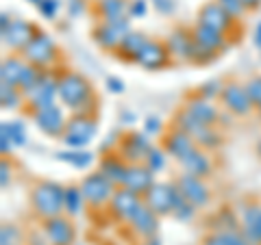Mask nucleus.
Here are the masks:
<instances>
[{
  "label": "nucleus",
  "mask_w": 261,
  "mask_h": 245,
  "mask_svg": "<svg viewBox=\"0 0 261 245\" xmlns=\"http://www.w3.org/2000/svg\"><path fill=\"white\" fill-rule=\"evenodd\" d=\"M42 228L50 245H74L76 243V226L72 224V217L68 215H57L50 219H44Z\"/></svg>",
  "instance_id": "nucleus-17"
},
{
  "label": "nucleus",
  "mask_w": 261,
  "mask_h": 245,
  "mask_svg": "<svg viewBox=\"0 0 261 245\" xmlns=\"http://www.w3.org/2000/svg\"><path fill=\"white\" fill-rule=\"evenodd\" d=\"M257 154L261 157V139H259V143H257Z\"/></svg>",
  "instance_id": "nucleus-59"
},
{
  "label": "nucleus",
  "mask_w": 261,
  "mask_h": 245,
  "mask_svg": "<svg viewBox=\"0 0 261 245\" xmlns=\"http://www.w3.org/2000/svg\"><path fill=\"white\" fill-rule=\"evenodd\" d=\"M154 182H157L154 180V171L146 163H130L122 187H126V189L140 193V195H146Z\"/></svg>",
  "instance_id": "nucleus-22"
},
{
  "label": "nucleus",
  "mask_w": 261,
  "mask_h": 245,
  "mask_svg": "<svg viewBox=\"0 0 261 245\" xmlns=\"http://www.w3.org/2000/svg\"><path fill=\"white\" fill-rule=\"evenodd\" d=\"M198 24H205V26L214 28V30L222 33V35L228 37V33L233 30V26L238 24V20H235L228 11H224L216 0H209V3H205L198 9Z\"/></svg>",
  "instance_id": "nucleus-15"
},
{
  "label": "nucleus",
  "mask_w": 261,
  "mask_h": 245,
  "mask_svg": "<svg viewBox=\"0 0 261 245\" xmlns=\"http://www.w3.org/2000/svg\"><path fill=\"white\" fill-rule=\"evenodd\" d=\"M222 236H224V241H226V245H252L246 236H244V232H242V228L240 230H231V232H222Z\"/></svg>",
  "instance_id": "nucleus-48"
},
{
  "label": "nucleus",
  "mask_w": 261,
  "mask_h": 245,
  "mask_svg": "<svg viewBox=\"0 0 261 245\" xmlns=\"http://www.w3.org/2000/svg\"><path fill=\"white\" fill-rule=\"evenodd\" d=\"M142 206H144V195L130 191V189H126V187H118L111 202H109L111 215L116 219H120V222H124V224H128Z\"/></svg>",
  "instance_id": "nucleus-11"
},
{
  "label": "nucleus",
  "mask_w": 261,
  "mask_h": 245,
  "mask_svg": "<svg viewBox=\"0 0 261 245\" xmlns=\"http://www.w3.org/2000/svg\"><path fill=\"white\" fill-rule=\"evenodd\" d=\"M218 56H220L218 52H211V50H207V48H202V46H198L194 42V54H192L194 65H209V63H214Z\"/></svg>",
  "instance_id": "nucleus-41"
},
{
  "label": "nucleus",
  "mask_w": 261,
  "mask_h": 245,
  "mask_svg": "<svg viewBox=\"0 0 261 245\" xmlns=\"http://www.w3.org/2000/svg\"><path fill=\"white\" fill-rule=\"evenodd\" d=\"M42 68H37V65H27V70H24V74H22V80H20V91L24 96H29L31 94V89L37 85V80L42 78Z\"/></svg>",
  "instance_id": "nucleus-38"
},
{
  "label": "nucleus",
  "mask_w": 261,
  "mask_h": 245,
  "mask_svg": "<svg viewBox=\"0 0 261 245\" xmlns=\"http://www.w3.org/2000/svg\"><path fill=\"white\" fill-rule=\"evenodd\" d=\"M200 245H226L222 232H207L200 239Z\"/></svg>",
  "instance_id": "nucleus-51"
},
{
  "label": "nucleus",
  "mask_w": 261,
  "mask_h": 245,
  "mask_svg": "<svg viewBox=\"0 0 261 245\" xmlns=\"http://www.w3.org/2000/svg\"><path fill=\"white\" fill-rule=\"evenodd\" d=\"M166 46H168L170 56H172L174 63H192V54H194L192 28H185V26L172 28L166 37Z\"/></svg>",
  "instance_id": "nucleus-16"
},
{
  "label": "nucleus",
  "mask_w": 261,
  "mask_h": 245,
  "mask_svg": "<svg viewBox=\"0 0 261 245\" xmlns=\"http://www.w3.org/2000/svg\"><path fill=\"white\" fill-rule=\"evenodd\" d=\"M161 128H163V124H161V119H159V117L150 115V117H146V119H144V133L148 135V137L159 135V133H161Z\"/></svg>",
  "instance_id": "nucleus-50"
},
{
  "label": "nucleus",
  "mask_w": 261,
  "mask_h": 245,
  "mask_svg": "<svg viewBox=\"0 0 261 245\" xmlns=\"http://www.w3.org/2000/svg\"><path fill=\"white\" fill-rule=\"evenodd\" d=\"M0 245H27L22 228L18 224L5 222L0 226Z\"/></svg>",
  "instance_id": "nucleus-37"
},
{
  "label": "nucleus",
  "mask_w": 261,
  "mask_h": 245,
  "mask_svg": "<svg viewBox=\"0 0 261 245\" xmlns=\"http://www.w3.org/2000/svg\"><path fill=\"white\" fill-rule=\"evenodd\" d=\"M150 148H152V143H150L148 135L130 130V133H124V135L120 137L116 152L130 165V163H144L146 161V154H148Z\"/></svg>",
  "instance_id": "nucleus-12"
},
{
  "label": "nucleus",
  "mask_w": 261,
  "mask_h": 245,
  "mask_svg": "<svg viewBox=\"0 0 261 245\" xmlns=\"http://www.w3.org/2000/svg\"><path fill=\"white\" fill-rule=\"evenodd\" d=\"M59 74L61 72H55V68L42 72V78L37 80V85L27 96V107L31 113L57 104V98H59Z\"/></svg>",
  "instance_id": "nucleus-6"
},
{
  "label": "nucleus",
  "mask_w": 261,
  "mask_h": 245,
  "mask_svg": "<svg viewBox=\"0 0 261 245\" xmlns=\"http://www.w3.org/2000/svg\"><path fill=\"white\" fill-rule=\"evenodd\" d=\"M31 115H33L35 126L42 130L44 135H48V137H61L65 133L68 117H65V113H63V109L59 107V104L48 107V109H42V111H35V113H31Z\"/></svg>",
  "instance_id": "nucleus-18"
},
{
  "label": "nucleus",
  "mask_w": 261,
  "mask_h": 245,
  "mask_svg": "<svg viewBox=\"0 0 261 245\" xmlns=\"http://www.w3.org/2000/svg\"><path fill=\"white\" fill-rule=\"evenodd\" d=\"M83 11H85V0H70V3H68L70 18H79Z\"/></svg>",
  "instance_id": "nucleus-52"
},
{
  "label": "nucleus",
  "mask_w": 261,
  "mask_h": 245,
  "mask_svg": "<svg viewBox=\"0 0 261 245\" xmlns=\"http://www.w3.org/2000/svg\"><path fill=\"white\" fill-rule=\"evenodd\" d=\"M59 100L72 113L96 115L98 111V98L94 94L92 83L83 74L72 70H65L59 74Z\"/></svg>",
  "instance_id": "nucleus-1"
},
{
  "label": "nucleus",
  "mask_w": 261,
  "mask_h": 245,
  "mask_svg": "<svg viewBox=\"0 0 261 245\" xmlns=\"http://www.w3.org/2000/svg\"><path fill=\"white\" fill-rule=\"evenodd\" d=\"M174 182L178 187V191H181L196 208L209 206V202H211V189L207 187L205 178H198V176H192V174H185V171H183V174H178L174 178Z\"/></svg>",
  "instance_id": "nucleus-13"
},
{
  "label": "nucleus",
  "mask_w": 261,
  "mask_h": 245,
  "mask_svg": "<svg viewBox=\"0 0 261 245\" xmlns=\"http://www.w3.org/2000/svg\"><path fill=\"white\" fill-rule=\"evenodd\" d=\"M0 128H5L7 133H9V139H11L13 148H22V145L29 143V133H27V126H24V121H20V119L3 121Z\"/></svg>",
  "instance_id": "nucleus-36"
},
{
  "label": "nucleus",
  "mask_w": 261,
  "mask_h": 245,
  "mask_svg": "<svg viewBox=\"0 0 261 245\" xmlns=\"http://www.w3.org/2000/svg\"><path fill=\"white\" fill-rule=\"evenodd\" d=\"M216 3H218L220 7H222V9H224V11H228V13H231V15H233V18H235V20H242V18H244V15H246V13H248V9H246V5H244V3H242V0H216Z\"/></svg>",
  "instance_id": "nucleus-42"
},
{
  "label": "nucleus",
  "mask_w": 261,
  "mask_h": 245,
  "mask_svg": "<svg viewBox=\"0 0 261 245\" xmlns=\"http://www.w3.org/2000/svg\"><path fill=\"white\" fill-rule=\"evenodd\" d=\"M130 0H96V11L102 22H120L128 18Z\"/></svg>",
  "instance_id": "nucleus-30"
},
{
  "label": "nucleus",
  "mask_w": 261,
  "mask_h": 245,
  "mask_svg": "<svg viewBox=\"0 0 261 245\" xmlns=\"http://www.w3.org/2000/svg\"><path fill=\"white\" fill-rule=\"evenodd\" d=\"M135 119H137V117H135L133 111H122V113H120V121H122L124 126H133Z\"/></svg>",
  "instance_id": "nucleus-55"
},
{
  "label": "nucleus",
  "mask_w": 261,
  "mask_h": 245,
  "mask_svg": "<svg viewBox=\"0 0 261 245\" xmlns=\"http://www.w3.org/2000/svg\"><path fill=\"white\" fill-rule=\"evenodd\" d=\"M166 150L163 148H157V145H152V148L148 150V154H146V165H148L154 174H159L161 169H166Z\"/></svg>",
  "instance_id": "nucleus-39"
},
{
  "label": "nucleus",
  "mask_w": 261,
  "mask_h": 245,
  "mask_svg": "<svg viewBox=\"0 0 261 245\" xmlns=\"http://www.w3.org/2000/svg\"><path fill=\"white\" fill-rule=\"evenodd\" d=\"M107 89L111 94H124V83L118 76H109L107 78Z\"/></svg>",
  "instance_id": "nucleus-53"
},
{
  "label": "nucleus",
  "mask_w": 261,
  "mask_h": 245,
  "mask_svg": "<svg viewBox=\"0 0 261 245\" xmlns=\"http://www.w3.org/2000/svg\"><path fill=\"white\" fill-rule=\"evenodd\" d=\"M242 232L252 245H261V204L250 202L242 208Z\"/></svg>",
  "instance_id": "nucleus-23"
},
{
  "label": "nucleus",
  "mask_w": 261,
  "mask_h": 245,
  "mask_svg": "<svg viewBox=\"0 0 261 245\" xmlns=\"http://www.w3.org/2000/svg\"><path fill=\"white\" fill-rule=\"evenodd\" d=\"M148 13V0H130L128 3V18L140 20Z\"/></svg>",
  "instance_id": "nucleus-46"
},
{
  "label": "nucleus",
  "mask_w": 261,
  "mask_h": 245,
  "mask_svg": "<svg viewBox=\"0 0 261 245\" xmlns=\"http://www.w3.org/2000/svg\"><path fill=\"white\" fill-rule=\"evenodd\" d=\"M172 126L185 130V133L196 141V145L202 148V150L211 152V150H218L220 145L224 143V137L218 133L216 126H207V124H202V121H198L185 107L174 113Z\"/></svg>",
  "instance_id": "nucleus-3"
},
{
  "label": "nucleus",
  "mask_w": 261,
  "mask_h": 245,
  "mask_svg": "<svg viewBox=\"0 0 261 245\" xmlns=\"http://www.w3.org/2000/svg\"><path fill=\"white\" fill-rule=\"evenodd\" d=\"M244 85H246V91L250 96L252 104H255V109H259L261 107V76H252Z\"/></svg>",
  "instance_id": "nucleus-43"
},
{
  "label": "nucleus",
  "mask_w": 261,
  "mask_h": 245,
  "mask_svg": "<svg viewBox=\"0 0 261 245\" xmlns=\"http://www.w3.org/2000/svg\"><path fill=\"white\" fill-rule=\"evenodd\" d=\"M183 107L190 111L196 119L202 121V124H207V126H218V121L222 119V113H220V109L214 104V100L202 98L198 91L187 96V100H185Z\"/></svg>",
  "instance_id": "nucleus-20"
},
{
  "label": "nucleus",
  "mask_w": 261,
  "mask_h": 245,
  "mask_svg": "<svg viewBox=\"0 0 261 245\" xmlns=\"http://www.w3.org/2000/svg\"><path fill=\"white\" fill-rule=\"evenodd\" d=\"M63 198L65 187L55 180H39L31 189V208L39 219H50L57 215H63Z\"/></svg>",
  "instance_id": "nucleus-2"
},
{
  "label": "nucleus",
  "mask_w": 261,
  "mask_h": 245,
  "mask_svg": "<svg viewBox=\"0 0 261 245\" xmlns=\"http://www.w3.org/2000/svg\"><path fill=\"white\" fill-rule=\"evenodd\" d=\"M196 213H198V208L194 206V204L185 198V195L178 191L176 193V200H174V208H172V219H176V222H181V224H187V222H192V219L196 217Z\"/></svg>",
  "instance_id": "nucleus-35"
},
{
  "label": "nucleus",
  "mask_w": 261,
  "mask_h": 245,
  "mask_svg": "<svg viewBox=\"0 0 261 245\" xmlns=\"http://www.w3.org/2000/svg\"><path fill=\"white\" fill-rule=\"evenodd\" d=\"M29 61L24 59L20 52H13L9 56L3 59V65H0V83H7L11 87H20V80H22V74L27 70Z\"/></svg>",
  "instance_id": "nucleus-28"
},
{
  "label": "nucleus",
  "mask_w": 261,
  "mask_h": 245,
  "mask_svg": "<svg viewBox=\"0 0 261 245\" xmlns=\"http://www.w3.org/2000/svg\"><path fill=\"white\" fill-rule=\"evenodd\" d=\"M37 9L46 20H55L57 13H59V9H61V3L59 0H42V3L37 5Z\"/></svg>",
  "instance_id": "nucleus-45"
},
{
  "label": "nucleus",
  "mask_w": 261,
  "mask_h": 245,
  "mask_svg": "<svg viewBox=\"0 0 261 245\" xmlns=\"http://www.w3.org/2000/svg\"><path fill=\"white\" fill-rule=\"evenodd\" d=\"M257 113H259V119H261V107H259V109H257Z\"/></svg>",
  "instance_id": "nucleus-61"
},
{
  "label": "nucleus",
  "mask_w": 261,
  "mask_h": 245,
  "mask_svg": "<svg viewBox=\"0 0 261 245\" xmlns=\"http://www.w3.org/2000/svg\"><path fill=\"white\" fill-rule=\"evenodd\" d=\"M57 159L63 161V163H68V165H72L74 169H87L94 163L96 157L89 150H85V148L83 150H72V148H68V150H63V152L57 154Z\"/></svg>",
  "instance_id": "nucleus-33"
},
{
  "label": "nucleus",
  "mask_w": 261,
  "mask_h": 245,
  "mask_svg": "<svg viewBox=\"0 0 261 245\" xmlns=\"http://www.w3.org/2000/svg\"><path fill=\"white\" fill-rule=\"evenodd\" d=\"M24 102H27V96L20 91V87H11L7 83H0V104H3V109L15 111V109H20Z\"/></svg>",
  "instance_id": "nucleus-34"
},
{
  "label": "nucleus",
  "mask_w": 261,
  "mask_h": 245,
  "mask_svg": "<svg viewBox=\"0 0 261 245\" xmlns=\"http://www.w3.org/2000/svg\"><path fill=\"white\" fill-rule=\"evenodd\" d=\"M159 215L154 213L152 208H148L144 204V206L137 210V213L133 215V219L128 222L130 230H133L137 236H142V239H148V236H154L159 232Z\"/></svg>",
  "instance_id": "nucleus-27"
},
{
  "label": "nucleus",
  "mask_w": 261,
  "mask_h": 245,
  "mask_svg": "<svg viewBox=\"0 0 261 245\" xmlns=\"http://www.w3.org/2000/svg\"><path fill=\"white\" fill-rule=\"evenodd\" d=\"M98 171H102L116 187H122L126 178V171H128V163L118 152H105L102 159L98 161Z\"/></svg>",
  "instance_id": "nucleus-24"
},
{
  "label": "nucleus",
  "mask_w": 261,
  "mask_h": 245,
  "mask_svg": "<svg viewBox=\"0 0 261 245\" xmlns=\"http://www.w3.org/2000/svg\"><path fill=\"white\" fill-rule=\"evenodd\" d=\"M79 185H81V191H83V195H85V202L89 204V206H96V208L109 206L113 193H116V189H118V187L113 185L102 171L87 174Z\"/></svg>",
  "instance_id": "nucleus-7"
},
{
  "label": "nucleus",
  "mask_w": 261,
  "mask_h": 245,
  "mask_svg": "<svg viewBox=\"0 0 261 245\" xmlns=\"http://www.w3.org/2000/svg\"><path fill=\"white\" fill-rule=\"evenodd\" d=\"M85 195L81 191V185H68L65 187V198H63V215L76 217L83 213L85 206Z\"/></svg>",
  "instance_id": "nucleus-32"
},
{
  "label": "nucleus",
  "mask_w": 261,
  "mask_h": 245,
  "mask_svg": "<svg viewBox=\"0 0 261 245\" xmlns=\"http://www.w3.org/2000/svg\"><path fill=\"white\" fill-rule=\"evenodd\" d=\"M140 68L148 70V72H154V70H163L168 68L172 61V56H170V50L166 42H161V39H154V37H148V42H146V46L142 48L140 56H137L135 61Z\"/></svg>",
  "instance_id": "nucleus-14"
},
{
  "label": "nucleus",
  "mask_w": 261,
  "mask_h": 245,
  "mask_svg": "<svg viewBox=\"0 0 261 245\" xmlns=\"http://www.w3.org/2000/svg\"><path fill=\"white\" fill-rule=\"evenodd\" d=\"M150 5L154 7V11L161 13V15H172L176 11L174 0H150Z\"/></svg>",
  "instance_id": "nucleus-47"
},
{
  "label": "nucleus",
  "mask_w": 261,
  "mask_h": 245,
  "mask_svg": "<svg viewBox=\"0 0 261 245\" xmlns=\"http://www.w3.org/2000/svg\"><path fill=\"white\" fill-rule=\"evenodd\" d=\"M144 245H163V243H161L159 236L154 234V236H148V239H144Z\"/></svg>",
  "instance_id": "nucleus-58"
},
{
  "label": "nucleus",
  "mask_w": 261,
  "mask_h": 245,
  "mask_svg": "<svg viewBox=\"0 0 261 245\" xmlns=\"http://www.w3.org/2000/svg\"><path fill=\"white\" fill-rule=\"evenodd\" d=\"M211 230L209 232H231V230H240L242 228V219H238L235 210L231 208H220L218 213L211 217Z\"/></svg>",
  "instance_id": "nucleus-31"
},
{
  "label": "nucleus",
  "mask_w": 261,
  "mask_h": 245,
  "mask_svg": "<svg viewBox=\"0 0 261 245\" xmlns=\"http://www.w3.org/2000/svg\"><path fill=\"white\" fill-rule=\"evenodd\" d=\"M11 24H13V20H11L9 13H3V15H0V35H5V33L11 28Z\"/></svg>",
  "instance_id": "nucleus-54"
},
{
  "label": "nucleus",
  "mask_w": 261,
  "mask_h": 245,
  "mask_svg": "<svg viewBox=\"0 0 261 245\" xmlns=\"http://www.w3.org/2000/svg\"><path fill=\"white\" fill-rule=\"evenodd\" d=\"M146 42H148V35H144V33H140V30H130L128 35L122 39L116 56L124 63H135L137 56H140V52H142V48L146 46Z\"/></svg>",
  "instance_id": "nucleus-29"
},
{
  "label": "nucleus",
  "mask_w": 261,
  "mask_h": 245,
  "mask_svg": "<svg viewBox=\"0 0 261 245\" xmlns=\"http://www.w3.org/2000/svg\"><path fill=\"white\" fill-rule=\"evenodd\" d=\"M244 5H246V9L248 11H257L259 7H261V0H242Z\"/></svg>",
  "instance_id": "nucleus-57"
},
{
  "label": "nucleus",
  "mask_w": 261,
  "mask_h": 245,
  "mask_svg": "<svg viewBox=\"0 0 261 245\" xmlns=\"http://www.w3.org/2000/svg\"><path fill=\"white\" fill-rule=\"evenodd\" d=\"M222 89H224L222 80H220V78H211V80H207V83L198 85V94L202 98H207V100H216V98H220V94H222Z\"/></svg>",
  "instance_id": "nucleus-40"
},
{
  "label": "nucleus",
  "mask_w": 261,
  "mask_h": 245,
  "mask_svg": "<svg viewBox=\"0 0 261 245\" xmlns=\"http://www.w3.org/2000/svg\"><path fill=\"white\" fill-rule=\"evenodd\" d=\"M98 133V119L96 115H83V113H72L68 117L65 133L59 137L65 148L83 150L92 143V139Z\"/></svg>",
  "instance_id": "nucleus-4"
},
{
  "label": "nucleus",
  "mask_w": 261,
  "mask_h": 245,
  "mask_svg": "<svg viewBox=\"0 0 261 245\" xmlns=\"http://www.w3.org/2000/svg\"><path fill=\"white\" fill-rule=\"evenodd\" d=\"M178 187L176 182H154L148 193L144 195V204L148 208H152L159 217H170L174 208V200H176Z\"/></svg>",
  "instance_id": "nucleus-10"
},
{
  "label": "nucleus",
  "mask_w": 261,
  "mask_h": 245,
  "mask_svg": "<svg viewBox=\"0 0 261 245\" xmlns=\"http://www.w3.org/2000/svg\"><path fill=\"white\" fill-rule=\"evenodd\" d=\"M13 182V165H11V161L9 159H3V163H0V187L7 191L11 187Z\"/></svg>",
  "instance_id": "nucleus-44"
},
{
  "label": "nucleus",
  "mask_w": 261,
  "mask_h": 245,
  "mask_svg": "<svg viewBox=\"0 0 261 245\" xmlns=\"http://www.w3.org/2000/svg\"><path fill=\"white\" fill-rule=\"evenodd\" d=\"M29 3H31V5H35V7H37L39 3H42V0H29Z\"/></svg>",
  "instance_id": "nucleus-60"
},
{
  "label": "nucleus",
  "mask_w": 261,
  "mask_h": 245,
  "mask_svg": "<svg viewBox=\"0 0 261 245\" xmlns=\"http://www.w3.org/2000/svg\"><path fill=\"white\" fill-rule=\"evenodd\" d=\"M192 35H194V42L198 46L207 48V50H211V52H218V54H222L226 50V46H228L226 35L205 26V24H198V22H196V26L192 28Z\"/></svg>",
  "instance_id": "nucleus-26"
},
{
  "label": "nucleus",
  "mask_w": 261,
  "mask_h": 245,
  "mask_svg": "<svg viewBox=\"0 0 261 245\" xmlns=\"http://www.w3.org/2000/svg\"><path fill=\"white\" fill-rule=\"evenodd\" d=\"M22 56L27 59L31 65H37L42 70H53L59 63V48H57L55 39L48 35L46 30L39 28L37 35L31 39V44L22 50Z\"/></svg>",
  "instance_id": "nucleus-5"
},
{
  "label": "nucleus",
  "mask_w": 261,
  "mask_h": 245,
  "mask_svg": "<svg viewBox=\"0 0 261 245\" xmlns=\"http://www.w3.org/2000/svg\"><path fill=\"white\" fill-rule=\"evenodd\" d=\"M198 145H196V141L185 133V130L172 126L166 133V137H163V150L168 152V157H172L176 161H183L187 154L194 152Z\"/></svg>",
  "instance_id": "nucleus-21"
},
{
  "label": "nucleus",
  "mask_w": 261,
  "mask_h": 245,
  "mask_svg": "<svg viewBox=\"0 0 261 245\" xmlns=\"http://www.w3.org/2000/svg\"><path fill=\"white\" fill-rule=\"evenodd\" d=\"M252 42H255V46L261 50V22L255 26V33H252Z\"/></svg>",
  "instance_id": "nucleus-56"
},
{
  "label": "nucleus",
  "mask_w": 261,
  "mask_h": 245,
  "mask_svg": "<svg viewBox=\"0 0 261 245\" xmlns=\"http://www.w3.org/2000/svg\"><path fill=\"white\" fill-rule=\"evenodd\" d=\"M220 102H222L224 111H228L235 117H246L250 115V111L255 109L250 96L246 91V85L238 83V80H231V83H224V89L220 94Z\"/></svg>",
  "instance_id": "nucleus-9"
},
{
  "label": "nucleus",
  "mask_w": 261,
  "mask_h": 245,
  "mask_svg": "<svg viewBox=\"0 0 261 245\" xmlns=\"http://www.w3.org/2000/svg\"><path fill=\"white\" fill-rule=\"evenodd\" d=\"M130 30H133L130 28V18L120 20V22H102L100 20L96 24V28L92 30V37H94L98 48L116 54L120 44H122V39H124Z\"/></svg>",
  "instance_id": "nucleus-8"
},
{
  "label": "nucleus",
  "mask_w": 261,
  "mask_h": 245,
  "mask_svg": "<svg viewBox=\"0 0 261 245\" xmlns=\"http://www.w3.org/2000/svg\"><path fill=\"white\" fill-rule=\"evenodd\" d=\"M37 30H39L37 24H33L29 20H13L11 28L3 35V44L9 48V50L22 54L24 48L31 44V39L37 35Z\"/></svg>",
  "instance_id": "nucleus-19"
},
{
  "label": "nucleus",
  "mask_w": 261,
  "mask_h": 245,
  "mask_svg": "<svg viewBox=\"0 0 261 245\" xmlns=\"http://www.w3.org/2000/svg\"><path fill=\"white\" fill-rule=\"evenodd\" d=\"M27 245H50V241H48V236L44 232V228H39V230H31L27 234Z\"/></svg>",
  "instance_id": "nucleus-49"
},
{
  "label": "nucleus",
  "mask_w": 261,
  "mask_h": 245,
  "mask_svg": "<svg viewBox=\"0 0 261 245\" xmlns=\"http://www.w3.org/2000/svg\"><path fill=\"white\" fill-rule=\"evenodd\" d=\"M178 163H181L185 174H192V176H198V178H207V176H211V171H214L211 154H209V150H202V148H196L194 152H190Z\"/></svg>",
  "instance_id": "nucleus-25"
}]
</instances>
